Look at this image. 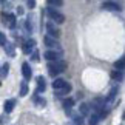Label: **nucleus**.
<instances>
[{
  "instance_id": "1",
  "label": "nucleus",
  "mask_w": 125,
  "mask_h": 125,
  "mask_svg": "<svg viewBox=\"0 0 125 125\" xmlns=\"http://www.w3.org/2000/svg\"><path fill=\"white\" fill-rule=\"evenodd\" d=\"M46 68H48V71H50L51 76H57V74L63 73V71L66 70V62H63L62 59H59V60H50L48 65H46Z\"/></svg>"
},
{
  "instance_id": "2",
  "label": "nucleus",
  "mask_w": 125,
  "mask_h": 125,
  "mask_svg": "<svg viewBox=\"0 0 125 125\" xmlns=\"http://www.w3.org/2000/svg\"><path fill=\"white\" fill-rule=\"evenodd\" d=\"M46 14H48V17H50L52 22H56V23H63L65 22V16L62 12H59L57 9H54L52 6H50L46 9Z\"/></svg>"
},
{
  "instance_id": "3",
  "label": "nucleus",
  "mask_w": 125,
  "mask_h": 125,
  "mask_svg": "<svg viewBox=\"0 0 125 125\" xmlns=\"http://www.w3.org/2000/svg\"><path fill=\"white\" fill-rule=\"evenodd\" d=\"M0 20L3 25H6L8 28H14L16 26V16L9 12H0Z\"/></svg>"
},
{
  "instance_id": "4",
  "label": "nucleus",
  "mask_w": 125,
  "mask_h": 125,
  "mask_svg": "<svg viewBox=\"0 0 125 125\" xmlns=\"http://www.w3.org/2000/svg\"><path fill=\"white\" fill-rule=\"evenodd\" d=\"M43 57L50 62V60H59L62 57V50H57V51H52V50H48L43 52Z\"/></svg>"
},
{
  "instance_id": "5",
  "label": "nucleus",
  "mask_w": 125,
  "mask_h": 125,
  "mask_svg": "<svg viewBox=\"0 0 125 125\" xmlns=\"http://www.w3.org/2000/svg\"><path fill=\"white\" fill-rule=\"evenodd\" d=\"M45 45L48 48H56V50H60V45L57 42L56 37H51V36H45Z\"/></svg>"
},
{
  "instance_id": "6",
  "label": "nucleus",
  "mask_w": 125,
  "mask_h": 125,
  "mask_svg": "<svg viewBox=\"0 0 125 125\" xmlns=\"http://www.w3.org/2000/svg\"><path fill=\"white\" fill-rule=\"evenodd\" d=\"M46 32H48V36L56 37V39L60 36V31L57 30V28L54 26V23H51V22H50V23H46Z\"/></svg>"
},
{
  "instance_id": "7",
  "label": "nucleus",
  "mask_w": 125,
  "mask_h": 125,
  "mask_svg": "<svg viewBox=\"0 0 125 125\" xmlns=\"http://www.w3.org/2000/svg\"><path fill=\"white\" fill-rule=\"evenodd\" d=\"M34 48H36V40L34 39H30V40H26L25 42V45H23V52L25 54H31V51H34Z\"/></svg>"
},
{
  "instance_id": "8",
  "label": "nucleus",
  "mask_w": 125,
  "mask_h": 125,
  "mask_svg": "<svg viewBox=\"0 0 125 125\" xmlns=\"http://www.w3.org/2000/svg\"><path fill=\"white\" fill-rule=\"evenodd\" d=\"M22 73H23V77H25V80H30L31 76H32V70L28 62H25V63L22 65Z\"/></svg>"
},
{
  "instance_id": "9",
  "label": "nucleus",
  "mask_w": 125,
  "mask_h": 125,
  "mask_svg": "<svg viewBox=\"0 0 125 125\" xmlns=\"http://www.w3.org/2000/svg\"><path fill=\"white\" fill-rule=\"evenodd\" d=\"M102 9H107V11H119L121 6H119L116 2H105L102 5Z\"/></svg>"
},
{
  "instance_id": "10",
  "label": "nucleus",
  "mask_w": 125,
  "mask_h": 125,
  "mask_svg": "<svg viewBox=\"0 0 125 125\" xmlns=\"http://www.w3.org/2000/svg\"><path fill=\"white\" fill-rule=\"evenodd\" d=\"M14 107H16V99H8V100H5V104H3V110H5V113H11Z\"/></svg>"
},
{
  "instance_id": "11",
  "label": "nucleus",
  "mask_w": 125,
  "mask_h": 125,
  "mask_svg": "<svg viewBox=\"0 0 125 125\" xmlns=\"http://www.w3.org/2000/svg\"><path fill=\"white\" fill-rule=\"evenodd\" d=\"M45 88H46L45 77H43V76H39V77H37V90H36V93H43Z\"/></svg>"
},
{
  "instance_id": "12",
  "label": "nucleus",
  "mask_w": 125,
  "mask_h": 125,
  "mask_svg": "<svg viewBox=\"0 0 125 125\" xmlns=\"http://www.w3.org/2000/svg\"><path fill=\"white\" fill-rule=\"evenodd\" d=\"M66 85H70L66 80H63V79H56L54 82H52V88H54V90H60V88H63V86H66Z\"/></svg>"
},
{
  "instance_id": "13",
  "label": "nucleus",
  "mask_w": 125,
  "mask_h": 125,
  "mask_svg": "<svg viewBox=\"0 0 125 125\" xmlns=\"http://www.w3.org/2000/svg\"><path fill=\"white\" fill-rule=\"evenodd\" d=\"M62 105H63L65 111H66V113H70V111H71V108H73V105H74V99H71V97H70V99H65Z\"/></svg>"
},
{
  "instance_id": "14",
  "label": "nucleus",
  "mask_w": 125,
  "mask_h": 125,
  "mask_svg": "<svg viewBox=\"0 0 125 125\" xmlns=\"http://www.w3.org/2000/svg\"><path fill=\"white\" fill-rule=\"evenodd\" d=\"M100 119H102V116L93 111V114H91V117H90V124L88 125H97V122L100 121Z\"/></svg>"
},
{
  "instance_id": "15",
  "label": "nucleus",
  "mask_w": 125,
  "mask_h": 125,
  "mask_svg": "<svg viewBox=\"0 0 125 125\" xmlns=\"http://www.w3.org/2000/svg\"><path fill=\"white\" fill-rule=\"evenodd\" d=\"M56 91V94L57 96H65V94H68L70 91H71V85H66L63 86V88H60V90H54Z\"/></svg>"
},
{
  "instance_id": "16",
  "label": "nucleus",
  "mask_w": 125,
  "mask_h": 125,
  "mask_svg": "<svg viewBox=\"0 0 125 125\" xmlns=\"http://www.w3.org/2000/svg\"><path fill=\"white\" fill-rule=\"evenodd\" d=\"M34 102H36L37 107H45V99L39 97V93H36V94H34Z\"/></svg>"
},
{
  "instance_id": "17",
  "label": "nucleus",
  "mask_w": 125,
  "mask_h": 125,
  "mask_svg": "<svg viewBox=\"0 0 125 125\" xmlns=\"http://www.w3.org/2000/svg\"><path fill=\"white\" fill-rule=\"evenodd\" d=\"M111 77L114 80H122V70H116L111 73Z\"/></svg>"
},
{
  "instance_id": "18",
  "label": "nucleus",
  "mask_w": 125,
  "mask_h": 125,
  "mask_svg": "<svg viewBox=\"0 0 125 125\" xmlns=\"http://www.w3.org/2000/svg\"><path fill=\"white\" fill-rule=\"evenodd\" d=\"M46 3L50 6H62L63 5V0H46Z\"/></svg>"
},
{
  "instance_id": "19",
  "label": "nucleus",
  "mask_w": 125,
  "mask_h": 125,
  "mask_svg": "<svg viewBox=\"0 0 125 125\" xmlns=\"http://www.w3.org/2000/svg\"><path fill=\"white\" fill-rule=\"evenodd\" d=\"M79 111H80V114H82V116H85V114L90 113V107H88L86 104H82V105H80V108H79Z\"/></svg>"
},
{
  "instance_id": "20",
  "label": "nucleus",
  "mask_w": 125,
  "mask_h": 125,
  "mask_svg": "<svg viewBox=\"0 0 125 125\" xmlns=\"http://www.w3.org/2000/svg\"><path fill=\"white\" fill-rule=\"evenodd\" d=\"M26 94H28V85H26V80H23L20 86V96H26Z\"/></svg>"
},
{
  "instance_id": "21",
  "label": "nucleus",
  "mask_w": 125,
  "mask_h": 125,
  "mask_svg": "<svg viewBox=\"0 0 125 125\" xmlns=\"http://www.w3.org/2000/svg\"><path fill=\"white\" fill-rule=\"evenodd\" d=\"M124 62H125V59H124V57H121V59H119L116 63H114V68H116V70H122V71H124Z\"/></svg>"
},
{
  "instance_id": "22",
  "label": "nucleus",
  "mask_w": 125,
  "mask_h": 125,
  "mask_svg": "<svg viewBox=\"0 0 125 125\" xmlns=\"http://www.w3.org/2000/svg\"><path fill=\"white\" fill-rule=\"evenodd\" d=\"M73 119H74L76 125H85V124H83V116H82V114H80V116H73Z\"/></svg>"
},
{
  "instance_id": "23",
  "label": "nucleus",
  "mask_w": 125,
  "mask_h": 125,
  "mask_svg": "<svg viewBox=\"0 0 125 125\" xmlns=\"http://www.w3.org/2000/svg\"><path fill=\"white\" fill-rule=\"evenodd\" d=\"M3 46H5V50H6V51L9 52V54H11V56H14V50H12V46L9 45V43H5Z\"/></svg>"
},
{
  "instance_id": "24",
  "label": "nucleus",
  "mask_w": 125,
  "mask_h": 125,
  "mask_svg": "<svg viewBox=\"0 0 125 125\" xmlns=\"http://www.w3.org/2000/svg\"><path fill=\"white\" fill-rule=\"evenodd\" d=\"M26 5H28V8H30V9L36 8V0H26Z\"/></svg>"
},
{
  "instance_id": "25",
  "label": "nucleus",
  "mask_w": 125,
  "mask_h": 125,
  "mask_svg": "<svg viewBox=\"0 0 125 125\" xmlns=\"http://www.w3.org/2000/svg\"><path fill=\"white\" fill-rule=\"evenodd\" d=\"M2 70H3V71H2V74H3V76H6V74H8V70H9V65H8V63H5V65L2 66Z\"/></svg>"
},
{
  "instance_id": "26",
  "label": "nucleus",
  "mask_w": 125,
  "mask_h": 125,
  "mask_svg": "<svg viewBox=\"0 0 125 125\" xmlns=\"http://www.w3.org/2000/svg\"><path fill=\"white\" fill-rule=\"evenodd\" d=\"M5 43H6V36L3 32H0V45H5Z\"/></svg>"
},
{
  "instance_id": "27",
  "label": "nucleus",
  "mask_w": 125,
  "mask_h": 125,
  "mask_svg": "<svg viewBox=\"0 0 125 125\" xmlns=\"http://www.w3.org/2000/svg\"><path fill=\"white\" fill-rule=\"evenodd\" d=\"M25 28H26V31H28V32H31V31H32V26H31V23L28 22V20L25 22Z\"/></svg>"
},
{
  "instance_id": "28",
  "label": "nucleus",
  "mask_w": 125,
  "mask_h": 125,
  "mask_svg": "<svg viewBox=\"0 0 125 125\" xmlns=\"http://www.w3.org/2000/svg\"><path fill=\"white\" fill-rule=\"evenodd\" d=\"M32 60H34V62L39 60V52H37V51H34V54H32Z\"/></svg>"
},
{
  "instance_id": "29",
  "label": "nucleus",
  "mask_w": 125,
  "mask_h": 125,
  "mask_svg": "<svg viewBox=\"0 0 125 125\" xmlns=\"http://www.w3.org/2000/svg\"><path fill=\"white\" fill-rule=\"evenodd\" d=\"M17 12H19V14H23V9H22V6H19V8H17Z\"/></svg>"
},
{
  "instance_id": "30",
  "label": "nucleus",
  "mask_w": 125,
  "mask_h": 125,
  "mask_svg": "<svg viewBox=\"0 0 125 125\" xmlns=\"http://www.w3.org/2000/svg\"><path fill=\"white\" fill-rule=\"evenodd\" d=\"M5 124V119H3V116H0V125H3Z\"/></svg>"
},
{
  "instance_id": "31",
  "label": "nucleus",
  "mask_w": 125,
  "mask_h": 125,
  "mask_svg": "<svg viewBox=\"0 0 125 125\" xmlns=\"http://www.w3.org/2000/svg\"><path fill=\"white\" fill-rule=\"evenodd\" d=\"M5 2H6V0H0V6H2V5H5Z\"/></svg>"
}]
</instances>
